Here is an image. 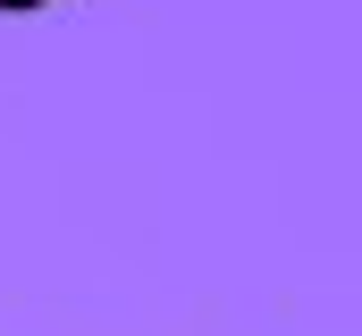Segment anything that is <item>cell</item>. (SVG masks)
<instances>
[{
  "label": "cell",
  "instance_id": "6da1fadb",
  "mask_svg": "<svg viewBox=\"0 0 362 336\" xmlns=\"http://www.w3.org/2000/svg\"><path fill=\"white\" fill-rule=\"evenodd\" d=\"M0 8H8V17H25V8H42V0H0Z\"/></svg>",
  "mask_w": 362,
  "mask_h": 336
}]
</instances>
